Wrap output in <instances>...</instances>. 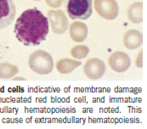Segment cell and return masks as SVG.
Segmentation results:
<instances>
[{
	"label": "cell",
	"mask_w": 147,
	"mask_h": 129,
	"mask_svg": "<svg viewBox=\"0 0 147 129\" xmlns=\"http://www.w3.org/2000/svg\"><path fill=\"white\" fill-rule=\"evenodd\" d=\"M127 15L129 22L134 24H140L144 22L145 6L142 2H135L132 3L127 11Z\"/></svg>",
	"instance_id": "obj_11"
},
{
	"label": "cell",
	"mask_w": 147,
	"mask_h": 129,
	"mask_svg": "<svg viewBox=\"0 0 147 129\" xmlns=\"http://www.w3.org/2000/svg\"><path fill=\"white\" fill-rule=\"evenodd\" d=\"M82 64L81 61H78L73 59L69 58H64L61 59L56 62V70L59 73L62 75H66L71 72H72L74 70H76L78 66Z\"/></svg>",
	"instance_id": "obj_12"
},
{
	"label": "cell",
	"mask_w": 147,
	"mask_h": 129,
	"mask_svg": "<svg viewBox=\"0 0 147 129\" xmlns=\"http://www.w3.org/2000/svg\"><path fill=\"white\" fill-rule=\"evenodd\" d=\"M14 31L17 40L24 45L37 46L49 34V20L37 8L28 9L17 18Z\"/></svg>",
	"instance_id": "obj_1"
},
{
	"label": "cell",
	"mask_w": 147,
	"mask_h": 129,
	"mask_svg": "<svg viewBox=\"0 0 147 129\" xmlns=\"http://www.w3.org/2000/svg\"><path fill=\"white\" fill-rule=\"evenodd\" d=\"M16 14V8L13 0H0V30L11 25Z\"/></svg>",
	"instance_id": "obj_6"
},
{
	"label": "cell",
	"mask_w": 147,
	"mask_h": 129,
	"mask_svg": "<svg viewBox=\"0 0 147 129\" xmlns=\"http://www.w3.org/2000/svg\"><path fill=\"white\" fill-rule=\"evenodd\" d=\"M64 0H45L46 4L53 9H57L61 7L63 3Z\"/></svg>",
	"instance_id": "obj_16"
},
{
	"label": "cell",
	"mask_w": 147,
	"mask_h": 129,
	"mask_svg": "<svg viewBox=\"0 0 147 129\" xmlns=\"http://www.w3.org/2000/svg\"><path fill=\"white\" fill-rule=\"evenodd\" d=\"M108 64L112 71L122 73L128 70L131 60L127 54L122 51H116L108 58Z\"/></svg>",
	"instance_id": "obj_8"
},
{
	"label": "cell",
	"mask_w": 147,
	"mask_h": 129,
	"mask_svg": "<svg viewBox=\"0 0 147 129\" xmlns=\"http://www.w3.org/2000/svg\"><path fill=\"white\" fill-rule=\"evenodd\" d=\"M94 6L97 14L107 21L115 20L119 13L116 0H94Z\"/></svg>",
	"instance_id": "obj_4"
},
{
	"label": "cell",
	"mask_w": 147,
	"mask_h": 129,
	"mask_svg": "<svg viewBox=\"0 0 147 129\" xmlns=\"http://www.w3.org/2000/svg\"><path fill=\"white\" fill-rule=\"evenodd\" d=\"M11 79H12L13 81H17V80H21V81H25V80H26V79H25L24 77H12Z\"/></svg>",
	"instance_id": "obj_17"
},
{
	"label": "cell",
	"mask_w": 147,
	"mask_h": 129,
	"mask_svg": "<svg viewBox=\"0 0 147 129\" xmlns=\"http://www.w3.org/2000/svg\"><path fill=\"white\" fill-rule=\"evenodd\" d=\"M47 18L51 25L53 33L56 35H61L68 29V20L63 10L50 9L48 11Z\"/></svg>",
	"instance_id": "obj_5"
},
{
	"label": "cell",
	"mask_w": 147,
	"mask_h": 129,
	"mask_svg": "<svg viewBox=\"0 0 147 129\" xmlns=\"http://www.w3.org/2000/svg\"><path fill=\"white\" fill-rule=\"evenodd\" d=\"M89 48L86 45H77L71 48L70 54L76 60H82L88 56Z\"/></svg>",
	"instance_id": "obj_14"
},
{
	"label": "cell",
	"mask_w": 147,
	"mask_h": 129,
	"mask_svg": "<svg viewBox=\"0 0 147 129\" xmlns=\"http://www.w3.org/2000/svg\"><path fill=\"white\" fill-rule=\"evenodd\" d=\"M143 35L142 33L135 29H131L127 31L123 37V44L125 48L134 50L139 48L143 44Z\"/></svg>",
	"instance_id": "obj_10"
},
{
	"label": "cell",
	"mask_w": 147,
	"mask_h": 129,
	"mask_svg": "<svg viewBox=\"0 0 147 129\" xmlns=\"http://www.w3.org/2000/svg\"><path fill=\"white\" fill-rule=\"evenodd\" d=\"M19 68L8 62L0 63V79H10L17 75Z\"/></svg>",
	"instance_id": "obj_13"
},
{
	"label": "cell",
	"mask_w": 147,
	"mask_h": 129,
	"mask_svg": "<svg viewBox=\"0 0 147 129\" xmlns=\"http://www.w3.org/2000/svg\"><path fill=\"white\" fill-rule=\"evenodd\" d=\"M84 72L90 80L100 79L105 72L104 61L99 58H92L88 60L84 65Z\"/></svg>",
	"instance_id": "obj_7"
},
{
	"label": "cell",
	"mask_w": 147,
	"mask_h": 129,
	"mask_svg": "<svg viewBox=\"0 0 147 129\" xmlns=\"http://www.w3.org/2000/svg\"><path fill=\"white\" fill-rule=\"evenodd\" d=\"M88 34L87 25L82 22H73L69 26V35L72 41L82 43L85 41Z\"/></svg>",
	"instance_id": "obj_9"
},
{
	"label": "cell",
	"mask_w": 147,
	"mask_h": 129,
	"mask_svg": "<svg viewBox=\"0 0 147 129\" xmlns=\"http://www.w3.org/2000/svg\"><path fill=\"white\" fill-rule=\"evenodd\" d=\"M29 68L38 75H48L54 69L52 55L44 50H36L28 58Z\"/></svg>",
	"instance_id": "obj_2"
},
{
	"label": "cell",
	"mask_w": 147,
	"mask_h": 129,
	"mask_svg": "<svg viewBox=\"0 0 147 129\" xmlns=\"http://www.w3.org/2000/svg\"><path fill=\"white\" fill-rule=\"evenodd\" d=\"M135 65L138 68H143L144 66V52L140 50L135 59Z\"/></svg>",
	"instance_id": "obj_15"
},
{
	"label": "cell",
	"mask_w": 147,
	"mask_h": 129,
	"mask_svg": "<svg viewBox=\"0 0 147 129\" xmlns=\"http://www.w3.org/2000/svg\"><path fill=\"white\" fill-rule=\"evenodd\" d=\"M33 1H40V0H33Z\"/></svg>",
	"instance_id": "obj_18"
},
{
	"label": "cell",
	"mask_w": 147,
	"mask_h": 129,
	"mask_svg": "<svg viewBox=\"0 0 147 129\" xmlns=\"http://www.w3.org/2000/svg\"><path fill=\"white\" fill-rule=\"evenodd\" d=\"M93 0H65V9L70 19L73 21L88 19L93 12Z\"/></svg>",
	"instance_id": "obj_3"
}]
</instances>
